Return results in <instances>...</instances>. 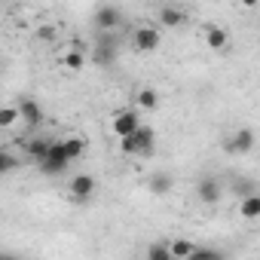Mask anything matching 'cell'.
I'll use <instances>...</instances> for the list:
<instances>
[{"label":"cell","instance_id":"21","mask_svg":"<svg viewBox=\"0 0 260 260\" xmlns=\"http://www.w3.org/2000/svg\"><path fill=\"white\" fill-rule=\"evenodd\" d=\"M64 68L68 71H83V64H86V58H83V52L80 49H71V52H64Z\"/></svg>","mask_w":260,"mask_h":260},{"label":"cell","instance_id":"7","mask_svg":"<svg viewBox=\"0 0 260 260\" xmlns=\"http://www.w3.org/2000/svg\"><path fill=\"white\" fill-rule=\"evenodd\" d=\"M68 190H71V196L77 199V202H89L92 199V193H95V178L92 175H74L71 178V184H68Z\"/></svg>","mask_w":260,"mask_h":260},{"label":"cell","instance_id":"24","mask_svg":"<svg viewBox=\"0 0 260 260\" xmlns=\"http://www.w3.org/2000/svg\"><path fill=\"white\" fill-rule=\"evenodd\" d=\"M233 190H236V196H239V199H245V196H254V193H257V187H254L251 181H239V184H233Z\"/></svg>","mask_w":260,"mask_h":260},{"label":"cell","instance_id":"6","mask_svg":"<svg viewBox=\"0 0 260 260\" xmlns=\"http://www.w3.org/2000/svg\"><path fill=\"white\" fill-rule=\"evenodd\" d=\"M254 141H257V138H254L251 128H239V132L223 144V150H226V153H236V156H245V153L254 150Z\"/></svg>","mask_w":260,"mask_h":260},{"label":"cell","instance_id":"15","mask_svg":"<svg viewBox=\"0 0 260 260\" xmlns=\"http://www.w3.org/2000/svg\"><path fill=\"white\" fill-rule=\"evenodd\" d=\"M193 248H196V242H190V239H175V242H169L172 260H187V257L193 254Z\"/></svg>","mask_w":260,"mask_h":260},{"label":"cell","instance_id":"25","mask_svg":"<svg viewBox=\"0 0 260 260\" xmlns=\"http://www.w3.org/2000/svg\"><path fill=\"white\" fill-rule=\"evenodd\" d=\"M37 37H40V40H52V37H55V31L46 25V28H40V31H37Z\"/></svg>","mask_w":260,"mask_h":260},{"label":"cell","instance_id":"13","mask_svg":"<svg viewBox=\"0 0 260 260\" xmlns=\"http://www.w3.org/2000/svg\"><path fill=\"white\" fill-rule=\"evenodd\" d=\"M61 150H64V156L74 162V159H80V156H83V150H86V141H83V138H77V135H71V138H61Z\"/></svg>","mask_w":260,"mask_h":260},{"label":"cell","instance_id":"5","mask_svg":"<svg viewBox=\"0 0 260 260\" xmlns=\"http://www.w3.org/2000/svg\"><path fill=\"white\" fill-rule=\"evenodd\" d=\"M196 196H199V202H205V205H217V202L223 199V187H220L217 178L205 175V178L199 181V187H196Z\"/></svg>","mask_w":260,"mask_h":260},{"label":"cell","instance_id":"26","mask_svg":"<svg viewBox=\"0 0 260 260\" xmlns=\"http://www.w3.org/2000/svg\"><path fill=\"white\" fill-rule=\"evenodd\" d=\"M0 260H4V257H0Z\"/></svg>","mask_w":260,"mask_h":260},{"label":"cell","instance_id":"20","mask_svg":"<svg viewBox=\"0 0 260 260\" xmlns=\"http://www.w3.org/2000/svg\"><path fill=\"white\" fill-rule=\"evenodd\" d=\"M147 260H172L169 242H150V245H147Z\"/></svg>","mask_w":260,"mask_h":260},{"label":"cell","instance_id":"3","mask_svg":"<svg viewBox=\"0 0 260 260\" xmlns=\"http://www.w3.org/2000/svg\"><path fill=\"white\" fill-rule=\"evenodd\" d=\"M110 125H113V135H116V138H128L132 132H138V125H141L138 110H119Z\"/></svg>","mask_w":260,"mask_h":260},{"label":"cell","instance_id":"9","mask_svg":"<svg viewBox=\"0 0 260 260\" xmlns=\"http://www.w3.org/2000/svg\"><path fill=\"white\" fill-rule=\"evenodd\" d=\"M156 46H159V31H156V28L144 25V28L135 31V49H138V52H153Z\"/></svg>","mask_w":260,"mask_h":260},{"label":"cell","instance_id":"23","mask_svg":"<svg viewBox=\"0 0 260 260\" xmlns=\"http://www.w3.org/2000/svg\"><path fill=\"white\" fill-rule=\"evenodd\" d=\"M19 122V110L16 107H0V128H10Z\"/></svg>","mask_w":260,"mask_h":260},{"label":"cell","instance_id":"18","mask_svg":"<svg viewBox=\"0 0 260 260\" xmlns=\"http://www.w3.org/2000/svg\"><path fill=\"white\" fill-rule=\"evenodd\" d=\"M205 43H208L211 49H226V43H230V37H226V31H223V28H217V25H211V28L205 31Z\"/></svg>","mask_w":260,"mask_h":260},{"label":"cell","instance_id":"12","mask_svg":"<svg viewBox=\"0 0 260 260\" xmlns=\"http://www.w3.org/2000/svg\"><path fill=\"white\" fill-rule=\"evenodd\" d=\"M49 144H52V141H46V138H31V141L25 144V150H28V156H31L34 162H43L46 153H49Z\"/></svg>","mask_w":260,"mask_h":260},{"label":"cell","instance_id":"4","mask_svg":"<svg viewBox=\"0 0 260 260\" xmlns=\"http://www.w3.org/2000/svg\"><path fill=\"white\" fill-rule=\"evenodd\" d=\"M16 110H19V122H25L28 128H40V122H43V107H40L34 98H22Z\"/></svg>","mask_w":260,"mask_h":260},{"label":"cell","instance_id":"2","mask_svg":"<svg viewBox=\"0 0 260 260\" xmlns=\"http://www.w3.org/2000/svg\"><path fill=\"white\" fill-rule=\"evenodd\" d=\"M68 166H71V159L64 156V150H61V141H52V144H49V153H46V159H43V162H37L40 175H46V178H55V175L68 172Z\"/></svg>","mask_w":260,"mask_h":260},{"label":"cell","instance_id":"10","mask_svg":"<svg viewBox=\"0 0 260 260\" xmlns=\"http://www.w3.org/2000/svg\"><path fill=\"white\" fill-rule=\"evenodd\" d=\"M147 187H150V193H153V196H166V193H172L175 181H172V175H166V172H156V175L147 181Z\"/></svg>","mask_w":260,"mask_h":260},{"label":"cell","instance_id":"16","mask_svg":"<svg viewBox=\"0 0 260 260\" xmlns=\"http://www.w3.org/2000/svg\"><path fill=\"white\" fill-rule=\"evenodd\" d=\"M184 19H187V13H184V10H178V7H162V10H159V22H162V25H169V28L184 25Z\"/></svg>","mask_w":260,"mask_h":260},{"label":"cell","instance_id":"22","mask_svg":"<svg viewBox=\"0 0 260 260\" xmlns=\"http://www.w3.org/2000/svg\"><path fill=\"white\" fill-rule=\"evenodd\" d=\"M16 169H19V159L13 153H7V150H0V178L10 175V172H16Z\"/></svg>","mask_w":260,"mask_h":260},{"label":"cell","instance_id":"14","mask_svg":"<svg viewBox=\"0 0 260 260\" xmlns=\"http://www.w3.org/2000/svg\"><path fill=\"white\" fill-rule=\"evenodd\" d=\"M239 214H242L245 220H257V217H260V193L245 196V199H242V205H239Z\"/></svg>","mask_w":260,"mask_h":260},{"label":"cell","instance_id":"19","mask_svg":"<svg viewBox=\"0 0 260 260\" xmlns=\"http://www.w3.org/2000/svg\"><path fill=\"white\" fill-rule=\"evenodd\" d=\"M113 58H116V46H113V40L104 37V40L98 43V49H95V61H98V64H110Z\"/></svg>","mask_w":260,"mask_h":260},{"label":"cell","instance_id":"17","mask_svg":"<svg viewBox=\"0 0 260 260\" xmlns=\"http://www.w3.org/2000/svg\"><path fill=\"white\" fill-rule=\"evenodd\" d=\"M187 260H226V254L220 248H211V245H196Z\"/></svg>","mask_w":260,"mask_h":260},{"label":"cell","instance_id":"1","mask_svg":"<svg viewBox=\"0 0 260 260\" xmlns=\"http://www.w3.org/2000/svg\"><path fill=\"white\" fill-rule=\"evenodd\" d=\"M156 147V135L150 125H138V132H132L128 138H119V150L125 156H150Z\"/></svg>","mask_w":260,"mask_h":260},{"label":"cell","instance_id":"11","mask_svg":"<svg viewBox=\"0 0 260 260\" xmlns=\"http://www.w3.org/2000/svg\"><path fill=\"white\" fill-rule=\"evenodd\" d=\"M135 101H138V107H141V110H156V107H159V92H156V89H150V86H144V89H138Z\"/></svg>","mask_w":260,"mask_h":260},{"label":"cell","instance_id":"8","mask_svg":"<svg viewBox=\"0 0 260 260\" xmlns=\"http://www.w3.org/2000/svg\"><path fill=\"white\" fill-rule=\"evenodd\" d=\"M116 25H122V10L119 7H98L95 10V28L98 31H113Z\"/></svg>","mask_w":260,"mask_h":260}]
</instances>
